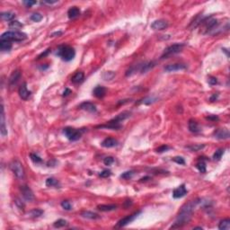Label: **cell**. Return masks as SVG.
<instances>
[{"label": "cell", "instance_id": "1", "mask_svg": "<svg viewBox=\"0 0 230 230\" xmlns=\"http://www.w3.org/2000/svg\"><path fill=\"white\" fill-rule=\"evenodd\" d=\"M201 202H202L201 199H196V200L190 201L189 202L185 203L181 208V210L177 215V219H176L175 222L174 223V225H172V227L170 229H181L184 226H185L186 224H188L193 218V214L194 212L195 208L199 205V203H201Z\"/></svg>", "mask_w": 230, "mask_h": 230}, {"label": "cell", "instance_id": "2", "mask_svg": "<svg viewBox=\"0 0 230 230\" xmlns=\"http://www.w3.org/2000/svg\"><path fill=\"white\" fill-rule=\"evenodd\" d=\"M200 25L202 26L201 32L203 34H208L211 33L212 31L216 30V28L219 25V21L215 18H212V16L205 17L202 20Z\"/></svg>", "mask_w": 230, "mask_h": 230}, {"label": "cell", "instance_id": "3", "mask_svg": "<svg viewBox=\"0 0 230 230\" xmlns=\"http://www.w3.org/2000/svg\"><path fill=\"white\" fill-rule=\"evenodd\" d=\"M27 39V35L24 32L19 31H8L4 32L0 40H8V41H22Z\"/></svg>", "mask_w": 230, "mask_h": 230}, {"label": "cell", "instance_id": "4", "mask_svg": "<svg viewBox=\"0 0 230 230\" xmlns=\"http://www.w3.org/2000/svg\"><path fill=\"white\" fill-rule=\"evenodd\" d=\"M57 54L65 61H70L72 60L75 56H76V51L75 49L70 47V46H65V45H62V46H59L58 47V52Z\"/></svg>", "mask_w": 230, "mask_h": 230}, {"label": "cell", "instance_id": "5", "mask_svg": "<svg viewBox=\"0 0 230 230\" xmlns=\"http://www.w3.org/2000/svg\"><path fill=\"white\" fill-rule=\"evenodd\" d=\"M184 47V43H175V44H173V45L168 46V47L164 50V53H163L162 56H161V59L168 58H170L171 56L175 55V54L181 52V51L183 50Z\"/></svg>", "mask_w": 230, "mask_h": 230}, {"label": "cell", "instance_id": "6", "mask_svg": "<svg viewBox=\"0 0 230 230\" xmlns=\"http://www.w3.org/2000/svg\"><path fill=\"white\" fill-rule=\"evenodd\" d=\"M9 167L11 169V171L13 173V175L18 178V179H23L24 178V175H25V173H24V168L22 166V164L17 160V159H13L10 165H9Z\"/></svg>", "mask_w": 230, "mask_h": 230}, {"label": "cell", "instance_id": "7", "mask_svg": "<svg viewBox=\"0 0 230 230\" xmlns=\"http://www.w3.org/2000/svg\"><path fill=\"white\" fill-rule=\"evenodd\" d=\"M63 133L65 134V136L67 137V139L70 141H76L78 140L83 133L82 130H77L72 127H67L64 129Z\"/></svg>", "mask_w": 230, "mask_h": 230}, {"label": "cell", "instance_id": "8", "mask_svg": "<svg viewBox=\"0 0 230 230\" xmlns=\"http://www.w3.org/2000/svg\"><path fill=\"white\" fill-rule=\"evenodd\" d=\"M139 214H140V211L135 212L134 214L129 215V216H127V217L121 219L120 221H118V223H117V225L115 226V228H123V227L127 226L128 224H130V223H131L132 221H134Z\"/></svg>", "mask_w": 230, "mask_h": 230}, {"label": "cell", "instance_id": "9", "mask_svg": "<svg viewBox=\"0 0 230 230\" xmlns=\"http://www.w3.org/2000/svg\"><path fill=\"white\" fill-rule=\"evenodd\" d=\"M0 133L2 137L7 136V129L5 126V117H4V103L1 102V115H0Z\"/></svg>", "mask_w": 230, "mask_h": 230}, {"label": "cell", "instance_id": "10", "mask_svg": "<svg viewBox=\"0 0 230 230\" xmlns=\"http://www.w3.org/2000/svg\"><path fill=\"white\" fill-rule=\"evenodd\" d=\"M20 191L22 194V197L24 198L25 201L27 202H33L34 201V194L32 193V191L31 190V188L27 185H22L20 187Z\"/></svg>", "mask_w": 230, "mask_h": 230}, {"label": "cell", "instance_id": "11", "mask_svg": "<svg viewBox=\"0 0 230 230\" xmlns=\"http://www.w3.org/2000/svg\"><path fill=\"white\" fill-rule=\"evenodd\" d=\"M168 22L166 21V20H163V19H160V20H156L154 21L152 23H151V28L153 30H156V31H162V30H165L168 27Z\"/></svg>", "mask_w": 230, "mask_h": 230}, {"label": "cell", "instance_id": "12", "mask_svg": "<svg viewBox=\"0 0 230 230\" xmlns=\"http://www.w3.org/2000/svg\"><path fill=\"white\" fill-rule=\"evenodd\" d=\"M230 133L228 129H218L214 131V137L218 139H228L229 138Z\"/></svg>", "mask_w": 230, "mask_h": 230}, {"label": "cell", "instance_id": "13", "mask_svg": "<svg viewBox=\"0 0 230 230\" xmlns=\"http://www.w3.org/2000/svg\"><path fill=\"white\" fill-rule=\"evenodd\" d=\"M187 68V66L185 64H181V63H175V64H170L167 65L165 67V70L166 72H175V71H179V70H184Z\"/></svg>", "mask_w": 230, "mask_h": 230}, {"label": "cell", "instance_id": "14", "mask_svg": "<svg viewBox=\"0 0 230 230\" xmlns=\"http://www.w3.org/2000/svg\"><path fill=\"white\" fill-rule=\"evenodd\" d=\"M186 193H187V190L185 188V185L182 184L173 191V197L175 199H180V198L185 196Z\"/></svg>", "mask_w": 230, "mask_h": 230}, {"label": "cell", "instance_id": "15", "mask_svg": "<svg viewBox=\"0 0 230 230\" xmlns=\"http://www.w3.org/2000/svg\"><path fill=\"white\" fill-rule=\"evenodd\" d=\"M21 76H22V74H21V71H20V70L17 69V70L13 71L12 74H11L10 76H9V79H8L9 85H10V86L14 85L19 81V79L21 78Z\"/></svg>", "mask_w": 230, "mask_h": 230}, {"label": "cell", "instance_id": "16", "mask_svg": "<svg viewBox=\"0 0 230 230\" xmlns=\"http://www.w3.org/2000/svg\"><path fill=\"white\" fill-rule=\"evenodd\" d=\"M78 108L80 110H84V111H86V112H95L97 111L96 106L93 103H90V102H84V103H82L78 106Z\"/></svg>", "mask_w": 230, "mask_h": 230}, {"label": "cell", "instance_id": "17", "mask_svg": "<svg viewBox=\"0 0 230 230\" xmlns=\"http://www.w3.org/2000/svg\"><path fill=\"white\" fill-rule=\"evenodd\" d=\"M18 94H19V96L22 99V100H27L31 94V92L28 91L27 89V86H26V83H23L20 87H19V90H18Z\"/></svg>", "mask_w": 230, "mask_h": 230}, {"label": "cell", "instance_id": "18", "mask_svg": "<svg viewBox=\"0 0 230 230\" xmlns=\"http://www.w3.org/2000/svg\"><path fill=\"white\" fill-rule=\"evenodd\" d=\"M96 128H99V129H111V130H120L121 128V124L120 123H117V122H114L112 121H108L106 124H103V125H99V126H96Z\"/></svg>", "mask_w": 230, "mask_h": 230}, {"label": "cell", "instance_id": "19", "mask_svg": "<svg viewBox=\"0 0 230 230\" xmlns=\"http://www.w3.org/2000/svg\"><path fill=\"white\" fill-rule=\"evenodd\" d=\"M117 145H118V141H117V139H115L113 138H106L101 143V146L103 148H113Z\"/></svg>", "mask_w": 230, "mask_h": 230}, {"label": "cell", "instance_id": "20", "mask_svg": "<svg viewBox=\"0 0 230 230\" xmlns=\"http://www.w3.org/2000/svg\"><path fill=\"white\" fill-rule=\"evenodd\" d=\"M130 114H131V113H130V112L125 111V112H122L119 113L116 117H114V118H113L112 120H111V121L121 124V122H122L123 121H125L126 119H128V118L130 116Z\"/></svg>", "mask_w": 230, "mask_h": 230}, {"label": "cell", "instance_id": "21", "mask_svg": "<svg viewBox=\"0 0 230 230\" xmlns=\"http://www.w3.org/2000/svg\"><path fill=\"white\" fill-rule=\"evenodd\" d=\"M93 94L97 98H103L106 94V88L103 86H101V85H97L93 90Z\"/></svg>", "mask_w": 230, "mask_h": 230}, {"label": "cell", "instance_id": "22", "mask_svg": "<svg viewBox=\"0 0 230 230\" xmlns=\"http://www.w3.org/2000/svg\"><path fill=\"white\" fill-rule=\"evenodd\" d=\"M85 80V74L82 71H78L76 72L72 77H71V82L73 84H81L83 81Z\"/></svg>", "mask_w": 230, "mask_h": 230}, {"label": "cell", "instance_id": "23", "mask_svg": "<svg viewBox=\"0 0 230 230\" xmlns=\"http://www.w3.org/2000/svg\"><path fill=\"white\" fill-rule=\"evenodd\" d=\"M188 127H189V130L193 133H198L201 130L199 123L195 120H190L188 123Z\"/></svg>", "mask_w": 230, "mask_h": 230}, {"label": "cell", "instance_id": "24", "mask_svg": "<svg viewBox=\"0 0 230 230\" xmlns=\"http://www.w3.org/2000/svg\"><path fill=\"white\" fill-rule=\"evenodd\" d=\"M80 9L77 6H72L67 11V16L69 19H74L80 14Z\"/></svg>", "mask_w": 230, "mask_h": 230}, {"label": "cell", "instance_id": "25", "mask_svg": "<svg viewBox=\"0 0 230 230\" xmlns=\"http://www.w3.org/2000/svg\"><path fill=\"white\" fill-rule=\"evenodd\" d=\"M156 66V62L154 61H151V62H145L143 64H141V67H140V72L141 74H144V73H147L148 72L150 69H152L154 67Z\"/></svg>", "mask_w": 230, "mask_h": 230}, {"label": "cell", "instance_id": "26", "mask_svg": "<svg viewBox=\"0 0 230 230\" xmlns=\"http://www.w3.org/2000/svg\"><path fill=\"white\" fill-rule=\"evenodd\" d=\"M117 208H118V206L115 205V204H109V205H107V204H101V205H98V206H97V209H98L99 211H104V212L115 211Z\"/></svg>", "mask_w": 230, "mask_h": 230}, {"label": "cell", "instance_id": "27", "mask_svg": "<svg viewBox=\"0 0 230 230\" xmlns=\"http://www.w3.org/2000/svg\"><path fill=\"white\" fill-rule=\"evenodd\" d=\"M81 216L85 219H88V220H98L100 219V216L94 212L92 211H83L81 212Z\"/></svg>", "mask_w": 230, "mask_h": 230}, {"label": "cell", "instance_id": "28", "mask_svg": "<svg viewBox=\"0 0 230 230\" xmlns=\"http://www.w3.org/2000/svg\"><path fill=\"white\" fill-rule=\"evenodd\" d=\"M0 16L4 21H13V18L15 17V14L12 12H3L1 13Z\"/></svg>", "mask_w": 230, "mask_h": 230}, {"label": "cell", "instance_id": "29", "mask_svg": "<svg viewBox=\"0 0 230 230\" xmlns=\"http://www.w3.org/2000/svg\"><path fill=\"white\" fill-rule=\"evenodd\" d=\"M12 49V43L8 40H0V49L2 51H8Z\"/></svg>", "mask_w": 230, "mask_h": 230}, {"label": "cell", "instance_id": "30", "mask_svg": "<svg viewBox=\"0 0 230 230\" xmlns=\"http://www.w3.org/2000/svg\"><path fill=\"white\" fill-rule=\"evenodd\" d=\"M46 186L48 187H58L59 186V182L53 178V177H49L46 180Z\"/></svg>", "mask_w": 230, "mask_h": 230}, {"label": "cell", "instance_id": "31", "mask_svg": "<svg viewBox=\"0 0 230 230\" xmlns=\"http://www.w3.org/2000/svg\"><path fill=\"white\" fill-rule=\"evenodd\" d=\"M219 229L220 230H229L230 229V220L226 219L220 222L219 224Z\"/></svg>", "mask_w": 230, "mask_h": 230}, {"label": "cell", "instance_id": "32", "mask_svg": "<svg viewBox=\"0 0 230 230\" xmlns=\"http://www.w3.org/2000/svg\"><path fill=\"white\" fill-rule=\"evenodd\" d=\"M68 226V222L65 220H58L53 223V227L56 229H60V228H65Z\"/></svg>", "mask_w": 230, "mask_h": 230}, {"label": "cell", "instance_id": "33", "mask_svg": "<svg viewBox=\"0 0 230 230\" xmlns=\"http://www.w3.org/2000/svg\"><path fill=\"white\" fill-rule=\"evenodd\" d=\"M42 214H43V211H42V210H40V209H33V210H31V211L28 213V215H29L30 217H31V218H39V217H40Z\"/></svg>", "mask_w": 230, "mask_h": 230}, {"label": "cell", "instance_id": "34", "mask_svg": "<svg viewBox=\"0 0 230 230\" xmlns=\"http://www.w3.org/2000/svg\"><path fill=\"white\" fill-rule=\"evenodd\" d=\"M23 25L22 23H21L19 21H16V20H13L9 22V28L10 29H14V30H18L20 28H22Z\"/></svg>", "mask_w": 230, "mask_h": 230}, {"label": "cell", "instance_id": "35", "mask_svg": "<svg viewBox=\"0 0 230 230\" xmlns=\"http://www.w3.org/2000/svg\"><path fill=\"white\" fill-rule=\"evenodd\" d=\"M196 167H197V169L201 172V173H202V174H204V173H206V163L203 161V160H202V159H200V161L197 163V165H196Z\"/></svg>", "mask_w": 230, "mask_h": 230}, {"label": "cell", "instance_id": "36", "mask_svg": "<svg viewBox=\"0 0 230 230\" xmlns=\"http://www.w3.org/2000/svg\"><path fill=\"white\" fill-rule=\"evenodd\" d=\"M115 76V73L113 71H106L103 74V78L106 81L112 80Z\"/></svg>", "mask_w": 230, "mask_h": 230}, {"label": "cell", "instance_id": "37", "mask_svg": "<svg viewBox=\"0 0 230 230\" xmlns=\"http://www.w3.org/2000/svg\"><path fill=\"white\" fill-rule=\"evenodd\" d=\"M204 145H200V144H195V145H192V146H188V147H186V148H188V149H190L191 151H195V152H197V151H200V150H202V148H204Z\"/></svg>", "mask_w": 230, "mask_h": 230}, {"label": "cell", "instance_id": "38", "mask_svg": "<svg viewBox=\"0 0 230 230\" xmlns=\"http://www.w3.org/2000/svg\"><path fill=\"white\" fill-rule=\"evenodd\" d=\"M223 154H224V149H222V148L218 149V150L214 153V155H213V159H214V160H217V161L220 160L221 157H222V156H223Z\"/></svg>", "mask_w": 230, "mask_h": 230}, {"label": "cell", "instance_id": "39", "mask_svg": "<svg viewBox=\"0 0 230 230\" xmlns=\"http://www.w3.org/2000/svg\"><path fill=\"white\" fill-rule=\"evenodd\" d=\"M30 157H31V161L34 164H40V163H42V159L39 156H37L36 154H33V153L30 154Z\"/></svg>", "mask_w": 230, "mask_h": 230}, {"label": "cell", "instance_id": "40", "mask_svg": "<svg viewBox=\"0 0 230 230\" xmlns=\"http://www.w3.org/2000/svg\"><path fill=\"white\" fill-rule=\"evenodd\" d=\"M31 20L35 22H40L42 20V15L39 13H34L31 15Z\"/></svg>", "mask_w": 230, "mask_h": 230}, {"label": "cell", "instance_id": "41", "mask_svg": "<svg viewBox=\"0 0 230 230\" xmlns=\"http://www.w3.org/2000/svg\"><path fill=\"white\" fill-rule=\"evenodd\" d=\"M157 101L156 98H153V97H147V98H144L143 100H141L140 102H139V103H144V104H151L153 103H155Z\"/></svg>", "mask_w": 230, "mask_h": 230}, {"label": "cell", "instance_id": "42", "mask_svg": "<svg viewBox=\"0 0 230 230\" xmlns=\"http://www.w3.org/2000/svg\"><path fill=\"white\" fill-rule=\"evenodd\" d=\"M133 175H134L133 171H127V172L123 173L122 175H121V178L125 179V180H129L133 176Z\"/></svg>", "mask_w": 230, "mask_h": 230}, {"label": "cell", "instance_id": "43", "mask_svg": "<svg viewBox=\"0 0 230 230\" xmlns=\"http://www.w3.org/2000/svg\"><path fill=\"white\" fill-rule=\"evenodd\" d=\"M61 207H62L64 210H66V211H71V210H72V205H71L70 202H67V201H63V202H61Z\"/></svg>", "mask_w": 230, "mask_h": 230}, {"label": "cell", "instance_id": "44", "mask_svg": "<svg viewBox=\"0 0 230 230\" xmlns=\"http://www.w3.org/2000/svg\"><path fill=\"white\" fill-rule=\"evenodd\" d=\"M113 162H114V158L112 157H106L103 159V164L105 166H111L112 164H113Z\"/></svg>", "mask_w": 230, "mask_h": 230}, {"label": "cell", "instance_id": "45", "mask_svg": "<svg viewBox=\"0 0 230 230\" xmlns=\"http://www.w3.org/2000/svg\"><path fill=\"white\" fill-rule=\"evenodd\" d=\"M172 160H173L174 162L177 163L178 165H185V161H184V159L182 157H174Z\"/></svg>", "mask_w": 230, "mask_h": 230}, {"label": "cell", "instance_id": "46", "mask_svg": "<svg viewBox=\"0 0 230 230\" xmlns=\"http://www.w3.org/2000/svg\"><path fill=\"white\" fill-rule=\"evenodd\" d=\"M111 175H112V172H111L110 170L106 169V170H103V172H101L99 175H100L102 178H107V177L111 176Z\"/></svg>", "mask_w": 230, "mask_h": 230}, {"label": "cell", "instance_id": "47", "mask_svg": "<svg viewBox=\"0 0 230 230\" xmlns=\"http://www.w3.org/2000/svg\"><path fill=\"white\" fill-rule=\"evenodd\" d=\"M169 149H170V147H169V146H167V145H163V146L159 147V148L157 149V153H163V152H166V151H167V150H169Z\"/></svg>", "mask_w": 230, "mask_h": 230}, {"label": "cell", "instance_id": "48", "mask_svg": "<svg viewBox=\"0 0 230 230\" xmlns=\"http://www.w3.org/2000/svg\"><path fill=\"white\" fill-rule=\"evenodd\" d=\"M14 203L16 204V206H17L20 210L23 211V209H24V204L21 202V200H19V199H15V200H14Z\"/></svg>", "mask_w": 230, "mask_h": 230}, {"label": "cell", "instance_id": "49", "mask_svg": "<svg viewBox=\"0 0 230 230\" xmlns=\"http://www.w3.org/2000/svg\"><path fill=\"white\" fill-rule=\"evenodd\" d=\"M208 82L211 85H215L218 84V79L214 76H210L209 79H208Z\"/></svg>", "mask_w": 230, "mask_h": 230}, {"label": "cell", "instance_id": "50", "mask_svg": "<svg viewBox=\"0 0 230 230\" xmlns=\"http://www.w3.org/2000/svg\"><path fill=\"white\" fill-rule=\"evenodd\" d=\"M23 4H24L27 7H31V6L36 4L37 2H36V1H31V0H29V1H23Z\"/></svg>", "mask_w": 230, "mask_h": 230}, {"label": "cell", "instance_id": "51", "mask_svg": "<svg viewBox=\"0 0 230 230\" xmlns=\"http://www.w3.org/2000/svg\"><path fill=\"white\" fill-rule=\"evenodd\" d=\"M58 1H42L41 4H57Z\"/></svg>", "mask_w": 230, "mask_h": 230}, {"label": "cell", "instance_id": "52", "mask_svg": "<svg viewBox=\"0 0 230 230\" xmlns=\"http://www.w3.org/2000/svg\"><path fill=\"white\" fill-rule=\"evenodd\" d=\"M69 94H71V90L68 89V88H66V90H65L64 93H63V96H67Z\"/></svg>", "mask_w": 230, "mask_h": 230}, {"label": "cell", "instance_id": "53", "mask_svg": "<svg viewBox=\"0 0 230 230\" xmlns=\"http://www.w3.org/2000/svg\"><path fill=\"white\" fill-rule=\"evenodd\" d=\"M49 52V49H47V50H46V51H45L44 53L42 52V53H41V54H40V55L39 57H38V58H42V57H45V56H46V55H47V54H48Z\"/></svg>", "mask_w": 230, "mask_h": 230}, {"label": "cell", "instance_id": "54", "mask_svg": "<svg viewBox=\"0 0 230 230\" xmlns=\"http://www.w3.org/2000/svg\"><path fill=\"white\" fill-rule=\"evenodd\" d=\"M218 96H219V94H213V95L211 97V102H214V101H216V100L218 99Z\"/></svg>", "mask_w": 230, "mask_h": 230}, {"label": "cell", "instance_id": "55", "mask_svg": "<svg viewBox=\"0 0 230 230\" xmlns=\"http://www.w3.org/2000/svg\"><path fill=\"white\" fill-rule=\"evenodd\" d=\"M207 119L208 120H213V121H218L219 120V118L217 116H209V117H207Z\"/></svg>", "mask_w": 230, "mask_h": 230}, {"label": "cell", "instance_id": "56", "mask_svg": "<svg viewBox=\"0 0 230 230\" xmlns=\"http://www.w3.org/2000/svg\"><path fill=\"white\" fill-rule=\"evenodd\" d=\"M148 179H150V177H149V176L143 177V178H141V179H140V182H146V181H148Z\"/></svg>", "mask_w": 230, "mask_h": 230}, {"label": "cell", "instance_id": "57", "mask_svg": "<svg viewBox=\"0 0 230 230\" xmlns=\"http://www.w3.org/2000/svg\"><path fill=\"white\" fill-rule=\"evenodd\" d=\"M61 34H62L61 31H57V32H54V33L52 34V36H55V35H58H58H61Z\"/></svg>", "mask_w": 230, "mask_h": 230}, {"label": "cell", "instance_id": "58", "mask_svg": "<svg viewBox=\"0 0 230 230\" xmlns=\"http://www.w3.org/2000/svg\"><path fill=\"white\" fill-rule=\"evenodd\" d=\"M193 229H202V227H196V228H193Z\"/></svg>", "mask_w": 230, "mask_h": 230}]
</instances>
